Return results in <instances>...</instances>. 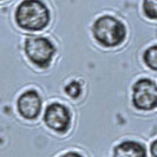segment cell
<instances>
[{"label": "cell", "mask_w": 157, "mask_h": 157, "mask_svg": "<svg viewBox=\"0 0 157 157\" xmlns=\"http://www.w3.org/2000/svg\"><path fill=\"white\" fill-rule=\"evenodd\" d=\"M44 122L50 129L55 130L57 132H65L70 128V111L60 103H52L45 110Z\"/></svg>", "instance_id": "cell-5"}, {"label": "cell", "mask_w": 157, "mask_h": 157, "mask_svg": "<svg viewBox=\"0 0 157 157\" xmlns=\"http://www.w3.org/2000/svg\"><path fill=\"white\" fill-rule=\"evenodd\" d=\"M25 52L32 63L39 67H47L56 52L55 45L45 38L30 36L25 40Z\"/></svg>", "instance_id": "cell-3"}, {"label": "cell", "mask_w": 157, "mask_h": 157, "mask_svg": "<svg viewBox=\"0 0 157 157\" xmlns=\"http://www.w3.org/2000/svg\"><path fill=\"white\" fill-rule=\"evenodd\" d=\"M59 157H83L80 154H78V152H75V151H69V152H66V154H64V155H62V156Z\"/></svg>", "instance_id": "cell-12"}, {"label": "cell", "mask_w": 157, "mask_h": 157, "mask_svg": "<svg viewBox=\"0 0 157 157\" xmlns=\"http://www.w3.org/2000/svg\"><path fill=\"white\" fill-rule=\"evenodd\" d=\"M113 157H147V150L140 142L124 141L115 147Z\"/></svg>", "instance_id": "cell-7"}, {"label": "cell", "mask_w": 157, "mask_h": 157, "mask_svg": "<svg viewBox=\"0 0 157 157\" xmlns=\"http://www.w3.org/2000/svg\"><path fill=\"white\" fill-rule=\"evenodd\" d=\"M18 111L26 119H34L39 116L41 110V99L37 91L29 90L18 98Z\"/></svg>", "instance_id": "cell-6"}, {"label": "cell", "mask_w": 157, "mask_h": 157, "mask_svg": "<svg viewBox=\"0 0 157 157\" xmlns=\"http://www.w3.org/2000/svg\"><path fill=\"white\" fill-rule=\"evenodd\" d=\"M16 21L26 31H40L50 21V11L41 0H23L16 10Z\"/></svg>", "instance_id": "cell-1"}, {"label": "cell", "mask_w": 157, "mask_h": 157, "mask_svg": "<svg viewBox=\"0 0 157 157\" xmlns=\"http://www.w3.org/2000/svg\"><path fill=\"white\" fill-rule=\"evenodd\" d=\"M143 60L148 67H150L151 70L157 71V45L148 47L144 51Z\"/></svg>", "instance_id": "cell-8"}, {"label": "cell", "mask_w": 157, "mask_h": 157, "mask_svg": "<svg viewBox=\"0 0 157 157\" xmlns=\"http://www.w3.org/2000/svg\"><path fill=\"white\" fill-rule=\"evenodd\" d=\"M132 103L138 110L157 108V85L149 78L138 79L132 86Z\"/></svg>", "instance_id": "cell-4"}, {"label": "cell", "mask_w": 157, "mask_h": 157, "mask_svg": "<svg viewBox=\"0 0 157 157\" xmlns=\"http://www.w3.org/2000/svg\"><path fill=\"white\" fill-rule=\"evenodd\" d=\"M94 39L105 47L118 46L125 39V26L112 16L99 17L92 26Z\"/></svg>", "instance_id": "cell-2"}, {"label": "cell", "mask_w": 157, "mask_h": 157, "mask_svg": "<svg viewBox=\"0 0 157 157\" xmlns=\"http://www.w3.org/2000/svg\"><path fill=\"white\" fill-rule=\"evenodd\" d=\"M65 91L66 94H69L72 98H77L79 97V94H82V85L79 82H76V80H72L71 83H69L66 87H65Z\"/></svg>", "instance_id": "cell-10"}, {"label": "cell", "mask_w": 157, "mask_h": 157, "mask_svg": "<svg viewBox=\"0 0 157 157\" xmlns=\"http://www.w3.org/2000/svg\"><path fill=\"white\" fill-rule=\"evenodd\" d=\"M150 151H151V155L154 157H157V140L154 141L150 145Z\"/></svg>", "instance_id": "cell-11"}, {"label": "cell", "mask_w": 157, "mask_h": 157, "mask_svg": "<svg viewBox=\"0 0 157 157\" xmlns=\"http://www.w3.org/2000/svg\"><path fill=\"white\" fill-rule=\"evenodd\" d=\"M143 12L150 19H157V0H144Z\"/></svg>", "instance_id": "cell-9"}]
</instances>
